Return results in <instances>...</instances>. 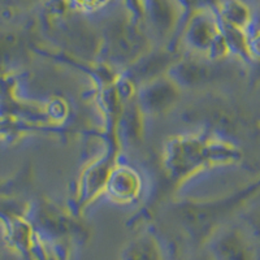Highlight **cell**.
I'll return each instance as SVG.
<instances>
[{"label": "cell", "mask_w": 260, "mask_h": 260, "mask_svg": "<svg viewBox=\"0 0 260 260\" xmlns=\"http://www.w3.org/2000/svg\"><path fill=\"white\" fill-rule=\"evenodd\" d=\"M219 37L220 32L216 22L206 15L194 18L189 27V39L202 48L210 46V43H216Z\"/></svg>", "instance_id": "obj_1"}, {"label": "cell", "mask_w": 260, "mask_h": 260, "mask_svg": "<svg viewBox=\"0 0 260 260\" xmlns=\"http://www.w3.org/2000/svg\"><path fill=\"white\" fill-rule=\"evenodd\" d=\"M122 260H162V256L156 242L145 236L136 238L125 247Z\"/></svg>", "instance_id": "obj_2"}, {"label": "cell", "mask_w": 260, "mask_h": 260, "mask_svg": "<svg viewBox=\"0 0 260 260\" xmlns=\"http://www.w3.org/2000/svg\"><path fill=\"white\" fill-rule=\"evenodd\" d=\"M221 16L232 29L242 31L251 20L250 9L240 0H226L221 7Z\"/></svg>", "instance_id": "obj_3"}, {"label": "cell", "mask_w": 260, "mask_h": 260, "mask_svg": "<svg viewBox=\"0 0 260 260\" xmlns=\"http://www.w3.org/2000/svg\"><path fill=\"white\" fill-rule=\"evenodd\" d=\"M71 2L77 8L83 11H94L108 3V0H71Z\"/></svg>", "instance_id": "obj_4"}, {"label": "cell", "mask_w": 260, "mask_h": 260, "mask_svg": "<svg viewBox=\"0 0 260 260\" xmlns=\"http://www.w3.org/2000/svg\"><path fill=\"white\" fill-rule=\"evenodd\" d=\"M248 47L251 48L252 52L256 55V56H260V32L255 34L250 42H248Z\"/></svg>", "instance_id": "obj_5"}]
</instances>
